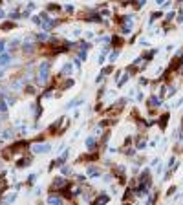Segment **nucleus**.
<instances>
[{
    "instance_id": "obj_1",
    "label": "nucleus",
    "mask_w": 183,
    "mask_h": 205,
    "mask_svg": "<svg viewBox=\"0 0 183 205\" xmlns=\"http://www.w3.org/2000/svg\"><path fill=\"white\" fill-rule=\"evenodd\" d=\"M49 66H51V62L49 60H44V62H40V66H38V73H37V82L42 86V84H46L48 82V79H49Z\"/></svg>"
},
{
    "instance_id": "obj_2",
    "label": "nucleus",
    "mask_w": 183,
    "mask_h": 205,
    "mask_svg": "<svg viewBox=\"0 0 183 205\" xmlns=\"http://www.w3.org/2000/svg\"><path fill=\"white\" fill-rule=\"evenodd\" d=\"M66 187H70L68 180H64L62 176H59V178L53 180V183H51V187H49V192H60V191L66 189Z\"/></svg>"
},
{
    "instance_id": "obj_3",
    "label": "nucleus",
    "mask_w": 183,
    "mask_h": 205,
    "mask_svg": "<svg viewBox=\"0 0 183 205\" xmlns=\"http://www.w3.org/2000/svg\"><path fill=\"white\" fill-rule=\"evenodd\" d=\"M51 152V145L49 143H37L33 145V154H48Z\"/></svg>"
},
{
    "instance_id": "obj_4",
    "label": "nucleus",
    "mask_w": 183,
    "mask_h": 205,
    "mask_svg": "<svg viewBox=\"0 0 183 205\" xmlns=\"http://www.w3.org/2000/svg\"><path fill=\"white\" fill-rule=\"evenodd\" d=\"M161 104H163V97H159V95H150L148 101H147V106L148 108H158Z\"/></svg>"
},
{
    "instance_id": "obj_5",
    "label": "nucleus",
    "mask_w": 183,
    "mask_h": 205,
    "mask_svg": "<svg viewBox=\"0 0 183 205\" xmlns=\"http://www.w3.org/2000/svg\"><path fill=\"white\" fill-rule=\"evenodd\" d=\"M86 174H88L90 178H99V176L103 174V170H101L99 167H95V165H88V167H86Z\"/></svg>"
},
{
    "instance_id": "obj_6",
    "label": "nucleus",
    "mask_w": 183,
    "mask_h": 205,
    "mask_svg": "<svg viewBox=\"0 0 183 205\" xmlns=\"http://www.w3.org/2000/svg\"><path fill=\"white\" fill-rule=\"evenodd\" d=\"M84 145H86V150H88V152H93V150L97 148V139H95L93 136H90V137H86Z\"/></svg>"
},
{
    "instance_id": "obj_7",
    "label": "nucleus",
    "mask_w": 183,
    "mask_h": 205,
    "mask_svg": "<svg viewBox=\"0 0 183 205\" xmlns=\"http://www.w3.org/2000/svg\"><path fill=\"white\" fill-rule=\"evenodd\" d=\"M31 163H33V158L29 156V158H22V159H18V161L15 163V167H16V169H24V167H29Z\"/></svg>"
},
{
    "instance_id": "obj_8",
    "label": "nucleus",
    "mask_w": 183,
    "mask_h": 205,
    "mask_svg": "<svg viewBox=\"0 0 183 205\" xmlns=\"http://www.w3.org/2000/svg\"><path fill=\"white\" fill-rule=\"evenodd\" d=\"M169 119H170V115H169V114H163V115H159V119H158V125H159V128H161V130H165V128H167V125H169Z\"/></svg>"
},
{
    "instance_id": "obj_9",
    "label": "nucleus",
    "mask_w": 183,
    "mask_h": 205,
    "mask_svg": "<svg viewBox=\"0 0 183 205\" xmlns=\"http://www.w3.org/2000/svg\"><path fill=\"white\" fill-rule=\"evenodd\" d=\"M7 64H11V55L9 53H0V68H5Z\"/></svg>"
},
{
    "instance_id": "obj_10",
    "label": "nucleus",
    "mask_w": 183,
    "mask_h": 205,
    "mask_svg": "<svg viewBox=\"0 0 183 205\" xmlns=\"http://www.w3.org/2000/svg\"><path fill=\"white\" fill-rule=\"evenodd\" d=\"M0 137H2V139H13V137H15V132H13V128H5V130H2Z\"/></svg>"
},
{
    "instance_id": "obj_11",
    "label": "nucleus",
    "mask_w": 183,
    "mask_h": 205,
    "mask_svg": "<svg viewBox=\"0 0 183 205\" xmlns=\"http://www.w3.org/2000/svg\"><path fill=\"white\" fill-rule=\"evenodd\" d=\"M136 147H137V150L147 148V137H145V136H139V137H137V141H136Z\"/></svg>"
},
{
    "instance_id": "obj_12",
    "label": "nucleus",
    "mask_w": 183,
    "mask_h": 205,
    "mask_svg": "<svg viewBox=\"0 0 183 205\" xmlns=\"http://www.w3.org/2000/svg\"><path fill=\"white\" fill-rule=\"evenodd\" d=\"M0 112H2V119H7V103H5V99L4 97H0Z\"/></svg>"
},
{
    "instance_id": "obj_13",
    "label": "nucleus",
    "mask_w": 183,
    "mask_h": 205,
    "mask_svg": "<svg viewBox=\"0 0 183 205\" xmlns=\"http://www.w3.org/2000/svg\"><path fill=\"white\" fill-rule=\"evenodd\" d=\"M13 27H15V20H7V22L0 24V29H2V31H9V29H13Z\"/></svg>"
},
{
    "instance_id": "obj_14",
    "label": "nucleus",
    "mask_w": 183,
    "mask_h": 205,
    "mask_svg": "<svg viewBox=\"0 0 183 205\" xmlns=\"http://www.w3.org/2000/svg\"><path fill=\"white\" fill-rule=\"evenodd\" d=\"M48 203H62V198H60V196H57V194H53V192H51V194H49V196H48Z\"/></svg>"
},
{
    "instance_id": "obj_15",
    "label": "nucleus",
    "mask_w": 183,
    "mask_h": 205,
    "mask_svg": "<svg viewBox=\"0 0 183 205\" xmlns=\"http://www.w3.org/2000/svg\"><path fill=\"white\" fill-rule=\"evenodd\" d=\"M108 202H110V196H106V194H101L93 200V203H108Z\"/></svg>"
},
{
    "instance_id": "obj_16",
    "label": "nucleus",
    "mask_w": 183,
    "mask_h": 205,
    "mask_svg": "<svg viewBox=\"0 0 183 205\" xmlns=\"http://www.w3.org/2000/svg\"><path fill=\"white\" fill-rule=\"evenodd\" d=\"M73 84H75V81H73V79H68V81H64V82L60 84V88H62V90H70Z\"/></svg>"
},
{
    "instance_id": "obj_17",
    "label": "nucleus",
    "mask_w": 183,
    "mask_h": 205,
    "mask_svg": "<svg viewBox=\"0 0 183 205\" xmlns=\"http://www.w3.org/2000/svg\"><path fill=\"white\" fill-rule=\"evenodd\" d=\"M35 38H37L38 42H46V40H49L48 33H38V35H35Z\"/></svg>"
},
{
    "instance_id": "obj_18",
    "label": "nucleus",
    "mask_w": 183,
    "mask_h": 205,
    "mask_svg": "<svg viewBox=\"0 0 183 205\" xmlns=\"http://www.w3.org/2000/svg\"><path fill=\"white\" fill-rule=\"evenodd\" d=\"M81 104H82V97H77V99H75V101H71V103H70V104H68L66 108H73V106H81Z\"/></svg>"
},
{
    "instance_id": "obj_19",
    "label": "nucleus",
    "mask_w": 183,
    "mask_h": 205,
    "mask_svg": "<svg viewBox=\"0 0 183 205\" xmlns=\"http://www.w3.org/2000/svg\"><path fill=\"white\" fill-rule=\"evenodd\" d=\"M46 9H48V11H60V5H59V4H48Z\"/></svg>"
},
{
    "instance_id": "obj_20",
    "label": "nucleus",
    "mask_w": 183,
    "mask_h": 205,
    "mask_svg": "<svg viewBox=\"0 0 183 205\" xmlns=\"http://www.w3.org/2000/svg\"><path fill=\"white\" fill-rule=\"evenodd\" d=\"M20 16H22L20 11H11V13H9V18H11V20H18Z\"/></svg>"
},
{
    "instance_id": "obj_21",
    "label": "nucleus",
    "mask_w": 183,
    "mask_h": 205,
    "mask_svg": "<svg viewBox=\"0 0 183 205\" xmlns=\"http://www.w3.org/2000/svg\"><path fill=\"white\" fill-rule=\"evenodd\" d=\"M117 57H119V49H114V51L110 53V62H115Z\"/></svg>"
},
{
    "instance_id": "obj_22",
    "label": "nucleus",
    "mask_w": 183,
    "mask_h": 205,
    "mask_svg": "<svg viewBox=\"0 0 183 205\" xmlns=\"http://www.w3.org/2000/svg\"><path fill=\"white\" fill-rule=\"evenodd\" d=\"M70 71H71V64H64L60 73H62V75H70Z\"/></svg>"
},
{
    "instance_id": "obj_23",
    "label": "nucleus",
    "mask_w": 183,
    "mask_h": 205,
    "mask_svg": "<svg viewBox=\"0 0 183 205\" xmlns=\"http://www.w3.org/2000/svg\"><path fill=\"white\" fill-rule=\"evenodd\" d=\"M121 42H123L121 37H112V46H114V48H115V46H121Z\"/></svg>"
},
{
    "instance_id": "obj_24",
    "label": "nucleus",
    "mask_w": 183,
    "mask_h": 205,
    "mask_svg": "<svg viewBox=\"0 0 183 205\" xmlns=\"http://www.w3.org/2000/svg\"><path fill=\"white\" fill-rule=\"evenodd\" d=\"M126 81H128V73H125V75H123V77H121V81H119V82H117V88H121V86H123V84H125V82H126Z\"/></svg>"
},
{
    "instance_id": "obj_25",
    "label": "nucleus",
    "mask_w": 183,
    "mask_h": 205,
    "mask_svg": "<svg viewBox=\"0 0 183 205\" xmlns=\"http://www.w3.org/2000/svg\"><path fill=\"white\" fill-rule=\"evenodd\" d=\"M35 180H37V174H29V176H27V185H33Z\"/></svg>"
},
{
    "instance_id": "obj_26",
    "label": "nucleus",
    "mask_w": 183,
    "mask_h": 205,
    "mask_svg": "<svg viewBox=\"0 0 183 205\" xmlns=\"http://www.w3.org/2000/svg\"><path fill=\"white\" fill-rule=\"evenodd\" d=\"M15 200H16V194H9V196L4 198V202H7V203H11V202H15Z\"/></svg>"
},
{
    "instance_id": "obj_27",
    "label": "nucleus",
    "mask_w": 183,
    "mask_h": 205,
    "mask_svg": "<svg viewBox=\"0 0 183 205\" xmlns=\"http://www.w3.org/2000/svg\"><path fill=\"white\" fill-rule=\"evenodd\" d=\"M112 70H114V68H112V66H104V68H103V71H101V73H103V75H108V73H110V71H112Z\"/></svg>"
},
{
    "instance_id": "obj_28",
    "label": "nucleus",
    "mask_w": 183,
    "mask_h": 205,
    "mask_svg": "<svg viewBox=\"0 0 183 205\" xmlns=\"http://www.w3.org/2000/svg\"><path fill=\"white\" fill-rule=\"evenodd\" d=\"M174 16H176V13H167V16H165V20H167V22H170V20L174 18Z\"/></svg>"
},
{
    "instance_id": "obj_29",
    "label": "nucleus",
    "mask_w": 183,
    "mask_h": 205,
    "mask_svg": "<svg viewBox=\"0 0 183 205\" xmlns=\"http://www.w3.org/2000/svg\"><path fill=\"white\" fill-rule=\"evenodd\" d=\"M18 44H20V38H13L11 40V48H16Z\"/></svg>"
},
{
    "instance_id": "obj_30",
    "label": "nucleus",
    "mask_w": 183,
    "mask_h": 205,
    "mask_svg": "<svg viewBox=\"0 0 183 205\" xmlns=\"http://www.w3.org/2000/svg\"><path fill=\"white\" fill-rule=\"evenodd\" d=\"M176 191H178V189H176V187H170V189H169V191H167V196H172V194H174V192H176Z\"/></svg>"
},
{
    "instance_id": "obj_31",
    "label": "nucleus",
    "mask_w": 183,
    "mask_h": 205,
    "mask_svg": "<svg viewBox=\"0 0 183 205\" xmlns=\"http://www.w3.org/2000/svg\"><path fill=\"white\" fill-rule=\"evenodd\" d=\"M145 2H147V0H136V4H134V5H136V7H141Z\"/></svg>"
},
{
    "instance_id": "obj_32",
    "label": "nucleus",
    "mask_w": 183,
    "mask_h": 205,
    "mask_svg": "<svg viewBox=\"0 0 183 205\" xmlns=\"http://www.w3.org/2000/svg\"><path fill=\"white\" fill-rule=\"evenodd\" d=\"M4 51H5V42L0 40V53H4Z\"/></svg>"
},
{
    "instance_id": "obj_33",
    "label": "nucleus",
    "mask_w": 183,
    "mask_h": 205,
    "mask_svg": "<svg viewBox=\"0 0 183 205\" xmlns=\"http://www.w3.org/2000/svg\"><path fill=\"white\" fill-rule=\"evenodd\" d=\"M64 9H66V13H73V5H66Z\"/></svg>"
},
{
    "instance_id": "obj_34",
    "label": "nucleus",
    "mask_w": 183,
    "mask_h": 205,
    "mask_svg": "<svg viewBox=\"0 0 183 205\" xmlns=\"http://www.w3.org/2000/svg\"><path fill=\"white\" fill-rule=\"evenodd\" d=\"M139 44H141V46H148V40H147V38H141Z\"/></svg>"
},
{
    "instance_id": "obj_35",
    "label": "nucleus",
    "mask_w": 183,
    "mask_h": 205,
    "mask_svg": "<svg viewBox=\"0 0 183 205\" xmlns=\"http://www.w3.org/2000/svg\"><path fill=\"white\" fill-rule=\"evenodd\" d=\"M77 181L82 183V181H84V176H82V174H77Z\"/></svg>"
},
{
    "instance_id": "obj_36",
    "label": "nucleus",
    "mask_w": 183,
    "mask_h": 205,
    "mask_svg": "<svg viewBox=\"0 0 183 205\" xmlns=\"http://www.w3.org/2000/svg\"><path fill=\"white\" fill-rule=\"evenodd\" d=\"M147 82H148V81H147V79H145V77H141V81H139V84H141V86H145V84H147Z\"/></svg>"
},
{
    "instance_id": "obj_37",
    "label": "nucleus",
    "mask_w": 183,
    "mask_h": 205,
    "mask_svg": "<svg viewBox=\"0 0 183 205\" xmlns=\"http://www.w3.org/2000/svg\"><path fill=\"white\" fill-rule=\"evenodd\" d=\"M62 174H70V167H62Z\"/></svg>"
},
{
    "instance_id": "obj_38",
    "label": "nucleus",
    "mask_w": 183,
    "mask_h": 205,
    "mask_svg": "<svg viewBox=\"0 0 183 205\" xmlns=\"http://www.w3.org/2000/svg\"><path fill=\"white\" fill-rule=\"evenodd\" d=\"M5 77V70L4 68H0V79H4Z\"/></svg>"
},
{
    "instance_id": "obj_39",
    "label": "nucleus",
    "mask_w": 183,
    "mask_h": 205,
    "mask_svg": "<svg viewBox=\"0 0 183 205\" xmlns=\"http://www.w3.org/2000/svg\"><path fill=\"white\" fill-rule=\"evenodd\" d=\"M156 4L158 5H165V0H156Z\"/></svg>"
},
{
    "instance_id": "obj_40",
    "label": "nucleus",
    "mask_w": 183,
    "mask_h": 205,
    "mask_svg": "<svg viewBox=\"0 0 183 205\" xmlns=\"http://www.w3.org/2000/svg\"><path fill=\"white\" fill-rule=\"evenodd\" d=\"M0 126H2V121H0Z\"/></svg>"
}]
</instances>
